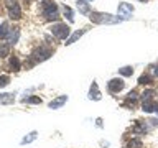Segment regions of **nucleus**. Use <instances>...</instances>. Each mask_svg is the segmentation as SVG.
Returning <instances> with one entry per match:
<instances>
[{"mask_svg": "<svg viewBox=\"0 0 158 148\" xmlns=\"http://www.w3.org/2000/svg\"><path fill=\"white\" fill-rule=\"evenodd\" d=\"M89 18H91L92 23H97V25H115L122 22L120 17H114L110 13H101V12H91Z\"/></svg>", "mask_w": 158, "mask_h": 148, "instance_id": "obj_1", "label": "nucleus"}, {"mask_svg": "<svg viewBox=\"0 0 158 148\" xmlns=\"http://www.w3.org/2000/svg\"><path fill=\"white\" fill-rule=\"evenodd\" d=\"M41 12L48 20H58L59 13H58V5L53 2V0H44L41 3Z\"/></svg>", "mask_w": 158, "mask_h": 148, "instance_id": "obj_2", "label": "nucleus"}, {"mask_svg": "<svg viewBox=\"0 0 158 148\" xmlns=\"http://www.w3.org/2000/svg\"><path fill=\"white\" fill-rule=\"evenodd\" d=\"M51 33L56 38H59V39H68L71 30H69V27L66 23H56V25H53V27H51Z\"/></svg>", "mask_w": 158, "mask_h": 148, "instance_id": "obj_3", "label": "nucleus"}, {"mask_svg": "<svg viewBox=\"0 0 158 148\" xmlns=\"http://www.w3.org/2000/svg\"><path fill=\"white\" fill-rule=\"evenodd\" d=\"M53 54V51L46 46H40L35 49L33 53V63H41V61H46V59Z\"/></svg>", "mask_w": 158, "mask_h": 148, "instance_id": "obj_4", "label": "nucleus"}, {"mask_svg": "<svg viewBox=\"0 0 158 148\" xmlns=\"http://www.w3.org/2000/svg\"><path fill=\"white\" fill-rule=\"evenodd\" d=\"M107 86H109V91H110L112 94H118L123 87H125V82H123V79L114 77V79H110V81H109Z\"/></svg>", "mask_w": 158, "mask_h": 148, "instance_id": "obj_5", "label": "nucleus"}, {"mask_svg": "<svg viewBox=\"0 0 158 148\" xmlns=\"http://www.w3.org/2000/svg\"><path fill=\"white\" fill-rule=\"evenodd\" d=\"M117 12H118V17H120V18H130V15L133 13V7L130 3L122 2L120 5H118Z\"/></svg>", "mask_w": 158, "mask_h": 148, "instance_id": "obj_6", "label": "nucleus"}, {"mask_svg": "<svg viewBox=\"0 0 158 148\" xmlns=\"http://www.w3.org/2000/svg\"><path fill=\"white\" fill-rule=\"evenodd\" d=\"M89 99H91V101H101L102 99V94H101V91H99V86H97L96 81H92V84H91V89H89Z\"/></svg>", "mask_w": 158, "mask_h": 148, "instance_id": "obj_7", "label": "nucleus"}, {"mask_svg": "<svg viewBox=\"0 0 158 148\" xmlns=\"http://www.w3.org/2000/svg\"><path fill=\"white\" fill-rule=\"evenodd\" d=\"M66 102H68V96H59V97H56V99H54V101H51V102H49V109H53V110H56V109L63 107Z\"/></svg>", "mask_w": 158, "mask_h": 148, "instance_id": "obj_8", "label": "nucleus"}, {"mask_svg": "<svg viewBox=\"0 0 158 148\" xmlns=\"http://www.w3.org/2000/svg\"><path fill=\"white\" fill-rule=\"evenodd\" d=\"M8 15H10V18H13V20L22 18V8H20V5L18 3H13L12 7L8 8Z\"/></svg>", "mask_w": 158, "mask_h": 148, "instance_id": "obj_9", "label": "nucleus"}, {"mask_svg": "<svg viewBox=\"0 0 158 148\" xmlns=\"http://www.w3.org/2000/svg\"><path fill=\"white\" fill-rule=\"evenodd\" d=\"M143 112H158V104L155 101H145L142 105Z\"/></svg>", "mask_w": 158, "mask_h": 148, "instance_id": "obj_10", "label": "nucleus"}, {"mask_svg": "<svg viewBox=\"0 0 158 148\" xmlns=\"http://www.w3.org/2000/svg\"><path fill=\"white\" fill-rule=\"evenodd\" d=\"M86 31H87L86 28H82V30H77V31H74V33L71 35V36H69V38L66 39V43H64V44H66V46H69V44H73L74 41H76V39L81 38V36H82V35L86 33Z\"/></svg>", "mask_w": 158, "mask_h": 148, "instance_id": "obj_11", "label": "nucleus"}, {"mask_svg": "<svg viewBox=\"0 0 158 148\" xmlns=\"http://www.w3.org/2000/svg\"><path fill=\"white\" fill-rule=\"evenodd\" d=\"M15 102V97L13 94H0V104H13Z\"/></svg>", "mask_w": 158, "mask_h": 148, "instance_id": "obj_12", "label": "nucleus"}, {"mask_svg": "<svg viewBox=\"0 0 158 148\" xmlns=\"http://www.w3.org/2000/svg\"><path fill=\"white\" fill-rule=\"evenodd\" d=\"M10 35V27H8V23L7 22H3L2 25H0V38H7Z\"/></svg>", "mask_w": 158, "mask_h": 148, "instance_id": "obj_13", "label": "nucleus"}, {"mask_svg": "<svg viewBox=\"0 0 158 148\" xmlns=\"http://www.w3.org/2000/svg\"><path fill=\"white\" fill-rule=\"evenodd\" d=\"M18 38H20V28H13L10 31V44L18 43Z\"/></svg>", "mask_w": 158, "mask_h": 148, "instance_id": "obj_14", "label": "nucleus"}, {"mask_svg": "<svg viewBox=\"0 0 158 148\" xmlns=\"http://www.w3.org/2000/svg\"><path fill=\"white\" fill-rule=\"evenodd\" d=\"M10 68H12V71H20L22 64H20V59H18L17 56H12V58H10Z\"/></svg>", "mask_w": 158, "mask_h": 148, "instance_id": "obj_15", "label": "nucleus"}, {"mask_svg": "<svg viewBox=\"0 0 158 148\" xmlns=\"http://www.w3.org/2000/svg\"><path fill=\"white\" fill-rule=\"evenodd\" d=\"M77 8L81 13H89V3L87 0H77Z\"/></svg>", "mask_w": 158, "mask_h": 148, "instance_id": "obj_16", "label": "nucleus"}, {"mask_svg": "<svg viewBox=\"0 0 158 148\" xmlns=\"http://www.w3.org/2000/svg\"><path fill=\"white\" fill-rule=\"evenodd\" d=\"M36 137H38V132H31V133H28V135L22 140V145H27V143L35 142V140H36Z\"/></svg>", "mask_w": 158, "mask_h": 148, "instance_id": "obj_17", "label": "nucleus"}, {"mask_svg": "<svg viewBox=\"0 0 158 148\" xmlns=\"http://www.w3.org/2000/svg\"><path fill=\"white\" fill-rule=\"evenodd\" d=\"M153 77L148 76V74H142L140 77H138V84H142V86H148V84H152Z\"/></svg>", "mask_w": 158, "mask_h": 148, "instance_id": "obj_18", "label": "nucleus"}, {"mask_svg": "<svg viewBox=\"0 0 158 148\" xmlns=\"http://www.w3.org/2000/svg\"><path fill=\"white\" fill-rule=\"evenodd\" d=\"M118 74H122V76L128 77V76H132V74H133V68H132V66H123V68L118 69Z\"/></svg>", "mask_w": 158, "mask_h": 148, "instance_id": "obj_19", "label": "nucleus"}, {"mask_svg": "<svg viewBox=\"0 0 158 148\" xmlns=\"http://www.w3.org/2000/svg\"><path fill=\"white\" fill-rule=\"evenodd\" d=\"M153 96H155V91H143L142 92V101L145 102V101H153Z\"/></svg>", "mask_w": 158, "mask_h": 148, "instance_id": "obj_20", "label": "nucleus"}, {"mask_svg": "<svg viewBox=\"0 0 158 148\" xmlns=\"http://www.w3.org/2000/svg\"><path fill=\"white\" fill-rule=\"evenodd\" d=\"M22 102H27V104H41V99L36 97V96H31V97H23Z\"/></svg>", "mask_w": 158, "mask_h": 148, "instance_id": "obj_21", "label": "nucleus"}, {"mask_svg": "<svg viewBox=\"0 0 158 148\" xmlns=\"http://www.w3.org/2000/svg\"><path fill=\"white\" fill-rule=\"evenodd\" d=\"M125 148H142V142L137 140V138H133V140H130L125 145Z\"/></svg>", "mask_w": 158, "mask_h": 148, "instance_id": "obj_22", "label": "nucleus"}, {"mask_svg": "<svg viewBox=\"0 0 158 148\" xmlns=\"http://www.w3.org/2000/svg\"><path fill=\"white\" fill-rule=\"evenodd\" d=\"M64 15H66V18H68V20H69V22H71V23L74 22V17H73L74 13H73V10L69 8V7H64Z\"/></svg>", "mask_w": 158, "mask_h": 148, "instance_id": "obj_23", "label": "nucleus"}, {"mask_svg": "<svg viewBox=\"0 0 158 148\" xmlns=\"http://www.w3.org/2000/svg\"><path fill=\"white\" fill-rule=\"evenodd\" d=\"M10 84V77L8 76H0V89L2 87H7Z\"/></svg>", "mask_w": 158, "mask_h": 148, "instance_id": "obj_24", "label": "nucleus"}, {"mask_svg": "<svg viewBox=\"0 0 158 148\" xmlns=\"http://www.w3.org/2000/svg\"><path fill=\"white\" fill-rule=\"evenodd\" d=\"M8 51H10V46H8V44H3V46L0 48V58L8 56Z\"/></svg>", "mask_w": 158, "mask_h": 148, "instance_id": "obj_25", "label": "nucleus"}, {"mask_svg": "<svg viewBox=\"0 0 158 148\" xmlns=\"http://www.w3.org/2000/svg\"><path fill=\"white\" fill-rule=\"evenodd\" d=\"M148 122H150L153 127H158V118H150V120H148Z\"/></svg>", "mask_w": 158, "mask_h": 148, "instance_id": "obj_26", "label": "nucleus"}, {"mask_svg": "<svg viewBox=\"0 0 158 148\" xmlns=\"http://www.w3.org/2000/svg\"><path fill=\"white\" fill-rule=\"evenodd\" d=\"M153 76L158 77V66H156V68H153Z\"/></svg>", "mask_w": 158, "mask_h": 148, "instance_id": "obj_27", "label": "nucleus"}, {"mask_svg": "<svg viewBox=\"0 0 158 148\" xmlns=\"http://www.w3.org/2000/svg\"><path fill=\"white\" fill-rule=\"evenodd\" d=\"M138 2H147V0H138Z\"/></svg>", "mask_w": 158, "mask_h": 148, "instance_id": "obj_28", "label": "nucleus"}, {"mask_svg": "<svg viewBox=\"0 0 158 148\" xmlns=\"http://www.w3.org/2000/svg\"><path fill=\"white\" fill-rule=\"evenodd\" d=\"M87 2H91V0H87Z\"/></svg>", "mask_w": 158, "mask_h": 148, "instance_id": "obj_29", "label": "nucleus"}]
</instances>
